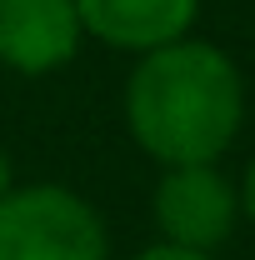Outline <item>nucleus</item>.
Here are the masks:
<instances>
[{
    "mask_svg": "<svg viewBox=\"0 0 255 260\" xmlns=\"http://www.w3.org/2000/svg\"><path fill=\"white\" fill-rule=\"evenodd\" d=\"M120 115L160 170L170 165H220L245 125V75L215 40H170L135 55L120 90Z\"/></svg>",
    "mask_w": 255,
    "mask_h": 260,
    "instance_id": "1",
    "label": "nucleus"
},
{
    "mask_svg": "<svg viewBox=\"0 0 255 260\" xmlns=\"http://www.w3.org/2000/svg\"><path fill=\"white\" fill-rule=\"evenodd\" d=\"M0 260H110L105 215L60 180L15 185L0 200Z\"/></svg>",
    "mask_w": 255,
    "mask_h": 260,
    "instance_id": "2",
    "label": "nucleus"
},
{
    "mask_svg": "<svg viewBox=\"0 0 255 260\" xmlns=\"http://www.w3.org/2000/svg\"><path fill=\"white\" fill-rule=\"evenodd\" d=\"M150 215L165 245L215 255L240 225V195L220 165H170L150 190Z\"/></svg>",
    "mask_w": 255,
    "mask_h": 260,
    "instance_id": "3",
    "label": "nucleus"
},
{
    "mask_svg": "<svg viewBox=\"0 0 255 260\" xmlns=\"http://www.w3.org/2000/svg\"><path fill=\"white\" fill-rule=\"evenodd\" d=\"M85 25L75 0H0V65L10 75L45 80L80 55Z\"/></svg>",
    "mask_w": 255,
    "mask_h": 260,
    "instance_id": "4",
    "label": "nucleus"
},
{
    "mask_svg": "<svg viewBox=\"0 0 255 260\" xmlns=\"http://www.w3.org/2000/svg\"><path fill=\"white\" fill-rule=\"evenodd\" d=\"M200 5L205 0H75L85 35L125 55H150L170 40L195 35Z\"/></svg>",
    "mask_w": 255,
    "mask_h": 260,
    "instance_id": "5",
    "label": "nucleus"
},
{
    "mask_svg": "<svg viewBox=\"0 0 255 260\" xmlns=\"http://www.w3.org/2000/svg\"><path fill=\"white\" fill-rule=\"evenodd\" d=\"M130 260H215V255H205V250H185V245H165V240H155V245L135 250Z\"/></svg>",
    "mask_w": 255,
    "mask_h": 260,
    "instance_id": "6",
    "label": "nucleus"
},
{
    "mask_svg": "<svg viewBox=\"0 0 255 260\" xmlns=\"http://www.w3.org/2000/svg\"><path fill=\"white\" fill-rule=\"evenodd\" d=\"M235 195H240V220L255 230V160L245 165V175L235 180Z\"/></svg>",
    "mask_w": 255,
    "mask_h": 260,
    "instance_id": "7",
    "label": "nucleus"
},
{
    "mask_svg": "<svg viewBox=\"0 0 255 260\" xmlns=\"http://www.w3.org/2000/svg\"><path fill=\"white\" fill-rule=\"evenodd\" d=\"M15 190V165H10V155H5V145H0V200Z\"/></svg>",
    "mask_w": 255,
    "mask_h": 260,
    "instance_id": "8",
    "label": "nucleus"
}]
</instances>
